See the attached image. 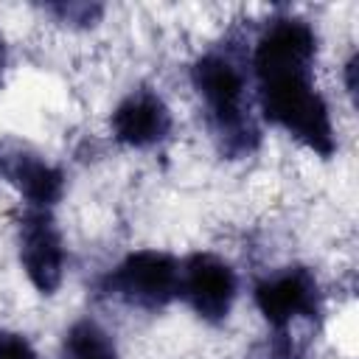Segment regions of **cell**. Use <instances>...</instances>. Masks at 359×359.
<instances>
[{
  "mask_svg": "<svg viewBox=\"0 0 359 359\" xmlns=\"http://www.w3.org/2000/svg\"><path fill=\"white\" fill-rule=\"evenodd\" d=\"M264 115L323 157L334 154L328 104L311 84V67H292L258 76Z\"/></svg>",
  "mask_w": 359,
  "mask_h": 359,
  "instance_id": "cell-1",
  "label": "cell"
},
{
  "mask_svg": "<svg viewBox=\"0 0 359 359\" xmlns=\"http://www.w3.org/2000/svg\"><path fill=\"white\" fill-rule=\"evenodd\" d=\"M107 292L129 306L160 309L180 294V264L160 250L129 252L107 275Z\"/></svg>",
  "mask_w": 359,
  "mask_h": 359,
  "instance_id": "cell-2",
  "label": "cell"
},
{
  "mask_svg": "<svg viewBox=\"0 0 359 359\" xmlns=\"http://www.w3.org/2000/svg\"><path fill=\"white\" fill-rule=\"evenodd\" d=\"M236 289H238L236 272L219 255L196 252L180 269V294L202 320L210 323L224 320L233 309Z\"/></svg>",
  "mask_w": 359,
  "mask_h": 359,
  "instance_id": "cell-3",
  "label": "cell"
},
{
  "mask_svg": "<svg viewBox=\"0 0 359 359\" xmlns=\"http://www.w3.org/2000/svg\"><path fill=\"white\" fill-rule=\"evenodd\" d=\"M20 261L39 294H53L65 278V244L48 210H28L20 227Z\"/></svg>",
  "mask_w": 359,
  "mask_h": 359,
  "instance_id": "cell-4",
  "label": "cell"
},
{
  "mask_svg": "<svg viewBox=\"0 0 359 359\" xmlns=\"http://www.w3.org/2000/svg\"><path fill=\"white\" fill-rule=\"evenodd\" d=\"M191 81L205 98L222 132L233 135L244 126V76L222 53H205L191 67Z\"/></svg>",
  "mask_w": 359,
  "mask_h": 359,
  "instance_id": "cell-5",
  "label": "cell"
},
{
  "mask_svg": "<svg viewBox=\"0 0 359 359\" xmlns=\"http://www.w3.org/2000/svg\"><path fill=\"white\" fill-rule=\"evenodd\" d=\"M314 50H317V36L311 25L294 17H280L272 25H266V31L255 45L252 53L255 76L292 70V67H311Z\"/></svg>",
  "mask_w": 359,
  "mask_h": 359,
  "instance_id": "cell-6",
  "label": "cell"
},
{
  "mask_svg": "<svg viewBox=\"0 0 359 359\" xmlns=\"http://www.w3.org/2000/svg\"><path fill=\"white\" fill-rule=\"evenodd\" d=\"M255 306L275 328H286L294 317L317 311V283L306 269H286L255 286Z\"/></svg>",
  "mask_w": 359,
  "mask_h": 359,
  "instance_id": "cell-7",
  "label": "cell"
},
{
  "mask_svg": "<svg viewBox=\"0 0 359 359\" xmlns=\"http://www.w3.org/2000/svg\"><path fill=\"white\" fill-rule=\"evenodd\" d=\"M171 132V112L160 95L149 90L129 93L112 112V135L135 149L160 143Z\"/></svg>",
  "mask_w": 359,
  "mask_h": 359,
  "instance_id": "cell-8",
  "label": "cell"
},
{
  "mask_svg": "<svg viewBox=\"0 0 359 359\" xmlns=\"http://www.w3.org/2000/svg\"><path fill=\"white\" fill-rule=\"evenodd\" d=\"M0 174L39 210H48L62 196V188H65L62 171L28 149L3 151L0 154Z\"/></svg>",
  "mask_w": 359,
  "mask_h": 359,
  "instance_id": "cell-9",
  "label": "cell"
},
{
  "mask_svg": "<svg viewBox=\"0 0 359 359\" xmlns=\"http://www.w3.org/2000/svg\"><path fill=\"white\" fill-rule=\"evenodd\" d=\"M59 356L62 359H121L112 337L93 320H79L65 331Z\"/></svg>",
  "mask_w": 359,
  "mask_h": 359,
  "instance_id": "cell-10",
  "label": "cell"
},
{
  "mask_svg": "<svg viewBox=\"0 0 359 359\" xmlns=\"http://www.w3.org/2000/svg\"><path fill=\"white\" fill-rule=\"evenodd\" d=\"M0 359H36V351L25 337L0 331Z\"/></svg>",
  "mask_w": 359,
  "mask_h": 359,
  "instance_id": "cell-11",
  "label": "cell"
},
{
  "mask_svg": "<svg viewBox=\"0 0 359 359\" xmlns=\"http://www.w3.org/2000/svg\"><path fill=\"white\" fill-rule=\"evenodd\" d=\"M345 79H348V93L353 95L356 93V53L348 59V65H345Z\"/></svg>",
  "mask_w": 359,
  "mask_h": 359,
  "instance_id": "cell-12",
  "label": "cell"
}]
</instances>
